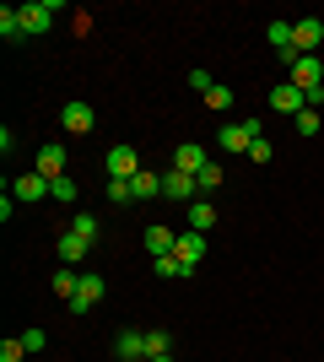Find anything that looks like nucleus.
I'll return each instance as SVG.
<instances>
[{"instance_id": "nucleus-6", "label": "nucleus", "mask_w": 324, "mask_h": 362, "mask_svg": "<svg viewBox=\"0 0 324 362\" xmlns=\"http://www.w3.org/2000/svg\"><path fill=\"white\" fill-rule=\"evenodd\" d=\"M297 92H313V87H324V60L319 54H303V60L292 65V76H287Z\"/></svg>"}, {"instance_id": "nucleus-26", "label": "nucleus", "mask_w": 324, "mask_h": 362, "mask_svg": "<svg viewBox=\"0 0 324 362\" xmlns=\"http://www.w3.org/2000/svg\"><path fill=\"white\" fill-rule=\"evenodd\" d=\"M108 200H114V206H130V200H136V189H130L124 179H108Z\"/></svg>"}, {"instance_id": "nucleus-29", "label": "nucleus", "mask_w": 324, "mask_h": 362, "mask_svg": "<svg viewBox=\"0 0 324 362\" xmlns=\"http://www.w3.org/2000/svg\"><path fill=\"white\" fill-rule=\"evenodd\" d=\"M189 87H195V92H200V98H205V92H211L216 81H211V71H189Z\"/></svg>"}, {"instance_id": "nucleus-13", "label": "nucleus", "mask_w": 324, "mask_h": 362, "mask_svg": "<svg viewBox=\"0 0 324 362\" xmlns=\"http://www.w3.org/2000/svg\"><path fill=\"white\" fill-rule=\"evenodd\" d=\"M173 243H179V233H173V227H162V222H152V227H146V249H152V259L173 255Z\"/></svg>"}, {"instance_id": "nucleus-8", "label": "nucleus", "mask_w": 324, "mask_h": 362, "mask_svg": "<svg viewBox=\"0 0 324 362\" xmlns=\"http://www.w3.org/2000/svg\"><path fill=\"white\" fill-rule=\"evenodd\" d=\"M87 249H92V243H87V238H76V233H60V238H54V255H60V265H65V271H76L81 259H87Z\"/></svg>"}, {"instance_id": "nucleus-5", "label": "nucleus", "mask_w": 324, "mask_h": 362, "mask_svg": "<svg viewBox=\"0 0 324 362\" xmlns=\"http://www.w3.org/2000/svg\"><path fill=\"white\" fill-rule=\"evenodd\" d=\"M319 44H324V22H319V16L292 22V49H297V54H319Z\"/></svg>"}, {"instance_id": "nucleus-14", "label": "nucleus", "mask_w": 324, "mask_h": 362, "mask_svg": "<svg viewBox=\"0 0 324 362\" xmlns=\"http://www.w3.org/2000/svg\"><path fill=\"white\" fill-rule=\"evenodd\" d=\"M11 195L32 206V200H44V195H49V179H44V173H22V179L11 184Z\"/></svg>"}, {"instance_id": "nucleus-32", "label": "nucleus", "mask_w": 324, "mask_h": 362, "mask_svg": "<svg viewBox=\"0 0 324 362\" xmlns=\"http://www.w3.org/2000/svg\"><path fill=\"white\" fill-rule=\"evenodd\" d=\"M146 362H173V351H168V357H146Z\"/></svg>"}, {"instance_id": "nucleus-23", "label": "nucleus", "mask_w": 324, "mask_h": 362, "mask_svg": "<svg viewBox=\"0 0 324 362\" xmlns=\"http://www.w3.org/2000/svg\"><path fill=\"white\" fill-rule=\"evenodd\" d=\"M205 108H216V114H227V108H232V87H222V81H216V87L205 92Z\"/></svg>"}, {"instance_id": "nucleus-16", "label": "nucleus", "mask_w": 324, "mask_h": 362, "mask_svg": "<svg viewBox=\"0 0 324 362\" xmlns=\"http://www.w3.org/2000/svg\"><path fill=\"white\" fill-rule=\"evenodd\" d=\"M130 189H136V200H162V173H146V168H140L136 179H130Z\"/></svg>"}, {"instance_id": "nucleus-31", "label": "nucleus", "mask_w": 324, "mask_h": 362, "mask_svg": "<svg viewBox=\"0 0 324 362\" xmlns=\"http://www.w3.org/2000/svg\"><path fill=\"white\" fill-rule=\"evenodd\" d=\"M205 189H222V168H216V163L200 173V195H205Z\"/></svg>"}, {"instance_id": "nucleus-25", "label": "nucleus", "mask_w": 324, "mask_h": 362, "mask_svg": "<svg viewBox=\"0 0 324 362\" xmlns=\"http://www.w3.org/2000/svg\"><path fill=\"white\" fill-rule=\"evenodd\" d=\"M292 124H297V136H319V108H303Z\"/></svg>"}, {"instance_id": "nucleus-20", "label": "nucleus", "mask_w": 324, "mask_h": 362, "mask_svg": "<svg viewBox=\"0 0 324 362\" xmlns=\"http://www.w3.org/2000/svg\"><path fill=\"white\" fill-rule=\"evenodd\" d=\"M168 346H173V330H146V357H168Z\"/></svg>"}, {"instance_id": "nucleus-18", "label": "nucleus", "mask_w": 324, "mask_h": 362, "mask_svg": "<svg viewBox=\"0 0 324 362\" xmlns=\"http://www.w3.org/2000/svg\"><path fill=\"white\" fill-rule=\"evenodd\" d=\"M0 38H6V44H16V38H28V33H22V11H11V6H0Z\"/></svg>"}, {"instance_id": "nucleus-11", "label": "nucleus", "mask_w": 324, "mask_h": 362, "mask_svg": "<svg viewBox=\"0 0 324 362\" xmlns=\"http://www.w3.org/2000/svg\"><path fill=\"white\" fill-rule=\"evenodd\" d=\"M173 168H179V173H195V179H200L205 168H211V157H205V146H189V141H184V146L173 151Z\"/></svg>"}, {"instance_id": "nucleus-28", "label": "nucleus", "mask_w": 324, "mask_h": 362, "mask_svg": "<svg viewBox=\"0 0 324 362\" xmlns=\"http://www.w3.org/2000/svg\"><path fill=\"white\" fill-rule=\"evenodd\" d=\"M248 163H260V168H265V163H270V141H265V136H260V141H254V146H248Z\"/></svg>"}, {"instance_id": "nucleus-17", "label": "nucleus", "mask_w": 324, "mask_h": 362, "mask_svg": "<svg viewBox=\"0 0 324 362\" xmlns=\"http://www.w3.org/2000/svg\"><path fill=\"white\" fill-rule=\"evenodd\" d=\"M211 227H216V206L200 195L195 206H189V233H211Z\"/></svg>"}, {"instance_id": "nucleus-9", "label": "nucleus", "mask_w": 324, "mask_h": 362, "mask_svg": "<svg viewBox=\"0 0 324 362\" xmlns=\"http://www.w3.org/2000/svg\"><path fill=\"white\" fill-rule=\"evenodd\" d=\"M270 108H276V114H303V108H308V98H303V92L292 87V81H281V87H270Z\"/></svg>"}, {"instance_id": "nucleus-27", "label": "nucleus", "mask_w": 324, "mask_h": 362, "mask_svg": "<svg viewBox=\"0 0 324 362\" xmlns=\"http://www.w3.org/2000/svg\"><path fill=\"white\" fill-rule=\"evenodd\" d=\"M152 271H157V276H168V281H173V276H184V265H179L173 255H162V259H152Z\"/></svg>"}, {"instance_id": "nucleus-7", "label": "nucleus", "mask_w": 324, "mask_h": 362, "mask_svg": "<svg viewBox=\"0 0 324 362\" xmlns=\"http://www.w3.org/2000/svg\"><path fill=\"white\" fill-rule=\"evenodd\" d=\"M140 173V151L136 146H108V179H136Z\"/></svg>"}, {"instance_id": "nucleus-4", "label": "nucleus", "mask_w": 324, "mask_h": 362, "mask_svg": "<svg viewBox=\"0 0 324 362\" xmlns=\"http://www.w3.org/2000/svg\"><path fill=\"white\" fill-rule=\"evenodd\" d=\"M103 298H108V281H103V276H81L76 298H71V314H92Z\"/></svg>"}, {"instance_id": "nucleus-10", "label": "nucleus", "mask_w": 324, "mask_h": 362, "mask_svg": "<svg viewBox=\"0 0 324 362\" xmlns=\"http://www.w3.org/2000/svg\"><path fill=\"white\" fill-rule=\"evenodd\" d=\"M60 124L71 130V136H87V130L97 124V114H92V103H65L60 108Z\"/></svg>"}, {"instance_id": "nucleus-21", "label": "nucleus", "mask_w": 324, "mask_h": 362, "mask_svg": "<svg viewBox=\"0 0 324 362\" xmlns=\"http://www.w3.org/2000/svg\"><path fill=\"white\" fill-rule=\"evenodd\" d=\"M71 233H76V238H87V243H97V216H92V211H76V216H71Z\"/></svg>"}, {"instance_id": "nucleus-1", "label": "nucleus", "mask_w": 324, "mask_h": 362, "mask_svg": "<svg viewBox=\"0 0 324 362\" xmlns=\"http://www.w3.org/2000/svg\"><path fill=\"white\" fill-rule=\"evenodd\" d=\"M162 200H173V206H195V200H200V179L168 168V173H162Z\"/></svg>"}, {"instance_id": "nucleus-3", "label": "nucleus", "mask_w": 324, "mask_h": 362, "mask_svg": "<svg viewBox=\"0 0 324 362\" xmlns=\"http://www.w3.org/2000/svg\"><path fill=\"white\" fill-rule=\"evenodd\" d=\"M173 259L184 265V276H195V265L205 259V233H179V243H173Z\"/></svg>"}, {"instance_id": "nucleus-22", "label": "nucleus", "mask_w": 324, "mask_h": 362, "mask_svg": "<svg viewBox=\"0 0 324 362\" xmlns=\"http://www.w3.org/2000/svg\"><path fill=\"white\" fill-rule=\"evenodd\" d=\"M76 287H81V276H76V271H54V298L71 303V298H76Z\"/></svg>"}, {"instance_id": "nucleus-30", "label": "nucleus", "mask_w": 324, "mask_h": 362, "mask_svg": "<svg viewBox=\"0 0 324 362\" xmlns=\"http://www.w3.org/2000/svg\"><path fill=\"white\" fill-rule=\"evenodd\" d=\"M22 346H28V351H44L49 335H44V330H22Z\"/></svg>"}, {"instance_id": "nucleus-12", "label": "nucleus", "mask_w": 324, "mask_h": 362, "mask_svg": "<svg viewBox=\"0 0 324 362\" xmlns=\"http://www.w3.org/2000/svg\"><path fill=\"white\" fill-rule=\"evenodd\" d=\"M114 357L140 362V357H146V330H119V335H114Z\"/></svg>"}, {"instance_id": "nucleus-15", "label": "nucleus", "mask_w": 324, "mask_h": 362, "mask_svg": "<svg viewBox=\"0 0 324 362\" xmlns=\"http://www.w3.org/2000/svg\"><path fill=\"white\" fill-rule=\"evenodd\" d=\"M32 173H44V179L54 184V179L65 173V146H44V151H38V168H32Z\"/></svg>"}, {"instance_id": "nucleus-2", "label": "nucleus", "mask_w": 324, "mask_h": 362, "mask_svg": "<svg viewBox=\"0 0 324 362\" xmlns=\"http://www.w3.org/2000/svg\"><path fill=\"white\" fill-rule=\"evenodd\" d=\"M16 11H22V33L28 38H44L54 28V0H32V6H16Z\"/></svg>"}, {"instance_id": "nucleus-24", "label": "nucleus", "mask_w": 324, "mask_h": 362, "mask_svg": "<svg viewBox=\"0 0 324 362\" xmlns=\"http://www.w3.org/2000/svg\"><path fill=\"white\" fill-rule=\"evenodd\" d=\"M22 357H28L22 335H6V341H0V362H22Z\"/></svg>"}, {"instance_id": "nucleus-19", "label": "nucleus", "mask_w": 324, "mask_h": 362, "mask_svg": "<svg viewBox=\"0 0 324 362\" xmlns=\"http://www.w3.org/2000/svg\"><path fill=\"white\" fill-rule=\"evenodd\" d=\"M49 195L60 200V206H76V195H81V184H76V179H71V173H60V179L49 184Z\"/></svg>"}]
</instances>
